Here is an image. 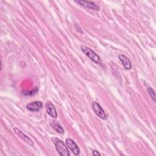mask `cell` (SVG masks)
Returning a JSON list of instances; mask_svg holds the SVG:
<instances>
[{
    "label": "cell",
    "mask_w": 156,
    "mask_h": 156,
    "mask_svg": "<svg viewBox=\"0 0 156 156\" xmlns=\"http://www.w3.org/2000/svg\"><path fill=\"white\" fill-rule=\"evenodd\" d=\"M52 141L55 144V149L59 155L62 156H69V152L64 143L57 138H52Z\"/></svg>",
    "instance_id": "cell-1"
},
{
    "label": "cell",
    "mask_w": 156,
    "mask_h": 156,
    "mask_svg": "<svg viewBox=\"0 0 156 156\" xmlns=\"http://www.w3.org/2000/svg\"><path fill=\"white\" fill-rule=\"evenodd\" d=\"M80 49L82 50V51L91 60H93L94 62H95L96 63H99L101 62V59L99 56L94 51H93L91 48L83 46V45H81L80 46Z\"/></svg>",
    "instance_id": "cell-2"
},
{
    "label": "cell",
    "mask_w": 156,
    "mask_h": 156,
    "mask_svg": "<svg viewBox=\"0 0 156 156\" xmlns=\"http://www.w3.org/2000/svg\"><path fill=\"white\" fill-rule=\"evenodd\" d=\"M92 108L95 114L99 116L100 118L105 119L107 118V115L104 112V110L102 109L101 106L96 102H93L92 103Z\"/></svg>",
    "instance_id": "cell-3"
},
{
    "label": "cell",
    "mask_w": 156,
    "mask_h": 156,
    "mask_svg": "<svg viewBox=\"0 0 156 156\" xmlns=\"http://www.w3.org/2000/svg\"><path fill=\"white\" fill-rule=\"evenodd\" d=\"M66 144L69 148L71 151L73 152V154L76 155H77L80 153L79 148L78 147L77 144L75 143L74 141H73L71 138H66Z\"/></svg>",
    "instance_id": "cell-4"
},
{
    "label": "cell",
    "mask_w": 156,
    "mask_h": 156,
    "mask_svg": "<svg viewBox=\"0 0 156 156\" xmlns=\"http://www.w3.org/2000/svg\"><path fill=\"white\" fill-rule=\"evenodd\" d=\"M13 130H14L15 133L18 136H19V137L21 138L23 141H24L26 143H27L28 144H29L30 146H34V143L32 141V140L29 137H28L26 135H25L21 130L18 129L17 127H15L13 129Z\"/></svg>",
    "instance_id": "cell-5"
},
{
    "label": "cell",
    "mask_w": 156,
    "mask_h": 156,
    "mask_svg": "<svg viewBox=\"0 0 156 156\" xmlns=\"http://www.w3.org/2000/svg\"><path fill=\"white\" fill-rule=\"evenodd\" d=\"M46 110L47 113L52 118H57V113L56 109L54 105V104L51 101H47L45 105Z\"/></svg>",
    "instance_id": "cell-6"
},
{
    "label": "cell",
    "mask_w": 156,
    "mask_h": 156,
    "mask_svg": "<svg viewBox=\"0 0 156 156\" xmlns=\"http://www.w3.org/2000/svg\"><path fill=\"white\" fill-rule=\"evenodd\" d=\"M43 106V104L41 101H34L27 104V108L31 112H38Z\"/></svg>",
    "instance_id": "cell-7"
},
{
    "label": "cell",
    "mask_w": 156,
    "mask_h": 156,
    "mask_svg": "<svg viewBox=\"0 0 156 156\" xmlns=\"http://www.w3.org/2000/svg\"><path fill=\"white\" fill-rule=\"evenodd\" d=\"M76 2H77L78 4H79L80 5L88 8V9H93V10H99V7L96 4H95L94 2H90V1H76Z\"/></svg>",
    "instance_id": "cell-8"
},
{
    "label": "cell",
    "mask_w": 156,
    "mask_h": 156,
    "mask_svg": "<svg viewBox=\"0 0 156 156\" xmlns=\"http://www.w3.org/2000/svg\"><path fill=\"white\" fill-rule=\"evenodd\" d=\"M119 59L121 62L123 66L126 69H130L132 68V64L130 60L124 54H121L119 55Z\"/></svg>",
    "instance_id": "cell-9"
},
{
    "label": "cell",
    "mask_w": 156,
    "mask_h": 156,
    "mask_svg": "<svg viewBox=\"0 0 156 156\" xmlns=\"http://www.w3.org/2000/svg\"><path fill=\"white\" fill-rule=\"evenodd\" d=\"M51 126L52 127V128L58 133H60V134H63L64 133V130L62 128V127L61 126V125L56 121H52L51 123Z\"/></svg>",
    "instance_id": "cell-10"
},
{
    "label": "cell",
    "mask_w": 156,
    "mask_h": 156,
    "mask_svg": "<svg viewBox=\"0 0 156 156\" xmlns=\"http://www.w3.org/2000/svg\"><path fill=\"white\" fill-rule=\"evenodd\" d=\"M147 91H148L150 96L153 99L154 102H155V93L154 90L151 88H147Z\"/></svg>",
    "instance_id": "cell-11"
},
{
    "label": "cell",
    "mask_w": 156,
    "mask_h": 156,
    "mask_svg": "<svg viewBox=\"0 0 156 156\" xmlns=\"http://www.w3.org/2000/svg\"><path fill=\"white\" fill-rule=\"evenodd\" d=\"M36 91H37V88L35 90L34 89L32 91H24V93H23V94H25V95H29V94H34V93H35V92H36Z\"/></svg>",
    "instance_id": "cell-12"
},
{
    "label": "cell",
    "mask_w": 156,
    "mask_h": 156,
    "mask_svg": "<svg viewBox=\"0 0 156 156\" xmlns=\"http://www.w3.org/2000/svg\"><path fill=\"white\" fill-rule=\"evenodd\" d=\"M93 155L94 156H97V155H101V154L99 152H98L97 151H93Z\"/></svg>",
    "instance_id": "cell-13"
}]
</instances>
